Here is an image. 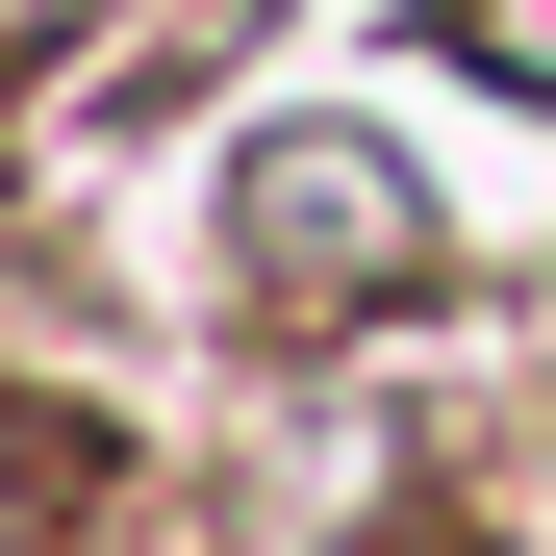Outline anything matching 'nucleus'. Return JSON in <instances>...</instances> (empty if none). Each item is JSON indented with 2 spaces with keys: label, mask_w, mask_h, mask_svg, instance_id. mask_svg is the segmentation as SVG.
<instances>
[{
  "label": "nucleus",
  "mask_w": 556,
  "mask_h": 556,
  "mask_svg": "<svg viewBox=\"0 0 556 556\" xmlns=\"http://www.w3.org/2000/svg\"><path fill=\"white\" fill-rule=\"evenodd\" d=\"M253 253H278V278H405L430 228H405L380 152H253Z\"/></svg>",
  "instance_id": "nucleus-1"
},
{
  "label": "nucleus",
  "mask_w": 556,
  "mask_h": 556,
  "mask_svg": "<svg viewBox=\"0 0 556 556\" xmlns=\"http://www.w3.org/2000/svg\"><path fill=\"white\" fill-rule=\"evenodd\" d=\"M455 51H481V76H556V0H455Z\"/></svg>",
  "instance_id": "nucleus-2"
}]
</instances>
